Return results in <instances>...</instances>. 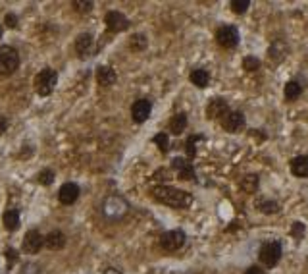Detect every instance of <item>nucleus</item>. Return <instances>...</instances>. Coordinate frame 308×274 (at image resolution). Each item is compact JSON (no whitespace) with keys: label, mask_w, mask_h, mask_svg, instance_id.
I'll return each instance as SVG.
<instances>
[{"label":"nucleus","mask_w":308,"mask_h":274,"mask_svg":"<svg viewBox=\"0 0 308 274\" xmlns=\"http://www.w3.org/2000/svg\"><path fill=\"white\" fill-rule=\"evenodd\" d=\"M152 197L162 205H168L173 209H189L193 203V195L189 191L172 186H156L152 189Z\"/></svg>","instance_id":"obj_1"},{"label":"nucleus","mask_w":308,"mask_h":274,"mask_svg":"<svg viewBox=\"0 0 308 274\" xmlns=\"http://www.w3.org/2000/svg\"><path fill=\"white\" fill-rule=\"evenodd\" d=\"M102 212H104V216L108 220H112V222L122 220L123 216L129 212V203L123 199L122 195H110V197H106L104 203H102Z\"/></svg>","instance_id":"obj_2"},{"label":"nucleus","mask_w":308,"mask_h":274,"mask_svg":"<svg viewBox=\"0 0 308 274\" xmlns=\"http://www.w3.org/2000/svg\"><path fill=\"white\" fill-rule=\"evenodd\" d=\"M56 83H58V74L52 68H43L33 79V87L41 97H49L56 87Z\"/></svg>","instance_id":"obj_3"},{"label":"nucleus","mask_w":308,"mask_h":274,"mask_svg":"<svg viewBox=\"0 0 308 274\" xmlns=\"http://www.w3.org/2000/svg\"><path fill=\"white\" fill-rule=\"evenodd\" d=\"M20 68V54L14 47H0V77H8Z\"/></svg>","instance_id":"obj_4"},{"label":"nucleus","mask_w":308,"mask_h":274,"mask_svg":"<svg viewBox=\"0 0 308 274\" xmlns=\"http://www.w3.org/2000/svg\"><path fill=\"white\" fill-rule=\"evenodd\" d=\"M281 255H283V249H281V243L277 241V239H273V241H266V243H262V247L258 251V259L260 262L264 264V266H275L279 259H281Z\"/></svg>","instance_id":"obj_5"},{"label":"nucleus","mask_w":308,"mask_h":274,"mask_svg":"<svg viewBox=\"0 0 308 274\" xmlns=\"http://www.w3.org/2000/svg\"><path fill=\"white\" fill-rule=\"evenodd\" d=\"M185 236L183 230H170V232H164L160 236V247L168 253H173V251L181 249L185 245Z\"/></svg>","instance_id":"obj_6"},{"label":"nucleus","mask_w":308,"mask_h":274,"mask_svg":"<svg viewBox=\"0 0 308 274\" xmlns=\"http://www.w3.org/2000/svg\"><path fill=\"white\" fill-rule=\"evenodd\" d=\"M216 41L222 49H235L239 45V29L235 25H222L216 31Z\"/></svg>","instance_id":"obj_7"},{"label":"nucleus","mask_w":308,"mask_h":274,"mask_svg":"<svg viewBox=\"0 0 308 274\" xmlns=\"http://www.w3.org/2000/svg\"><path fill=\"white\" fill-rule=\"evenodd\" d=\"M245 124H246L245 114L237 112V110H229V112L220 120V125H222L225 131H229V133H239V131L245 127Z\"/></svg>","instance_id":"obj_8"},{"label":"nucleus","mask_w":308,"mask_h":274,"mask_svg":"<svg viewBox=\"0 0 308 274\" xmlns=\"http://www.w3.org/2000/svg\"><path fill=\"white\" fill-rule=\"evenodd\" d=\"M229 110H231V108H229L227 100L222 99V97H216V99H212L208 104H206V118H208V120H222Z\"/></svg>","instance_id":"obj_9"},{"label":"nucleus","mask_w":308,"mask_h":274,"mask_svg":"<svg viewBox=\"0 0 308 274\" xmlns=\"http://www.w3.org/2000/svg\"><path fill=\"white\" fill-rule=\"evenodd\" d=\"M45 247V237L39 230H29L24 237V251L29 255H37Z\"/></svg>","instance_id":"obj_10"},{"label":"nucleus","mask_w":308,"mask_h":274,"mask_svg":"<svg viewBox=\"0 0 308 274\" xmlns=\"http://www.w3.org/2000/svg\"><path fill=\"white\" fill-rule=\"evenodd\" d=\"M104 24H106V27H108L110 31H114V33H122V31H125V29L129 27V20H127L122 12L112 10V12H108L104 16Z\"/></svg>","instance_id":"obj_11"},{"label":"nucleus","mask_w":308,"mask_h":274,"mask_svg":"<svg viewBox=\"0 0 308 274\" xmlns=\"http://www.w3.org/2000/svg\"><path fill=\"white\" fill-rule=\"evenodd\" d=\"M152 112V102L148 99H139L133 102V106H131V118L135 120L137 124H143V122H147L148 116Z\"/></svg>","instance_id":"obj_12"},{"label":"nucleus","mask_w":308,"mask_h":274,"mask_svg":"<svg viewBox=\"0 0 308 274\" xmlns=\"http://www.w3.org/2000/svg\"><path fill=\"white\" fill-rule=\"evenodd\" d=\"M58 199H60L62 205H74L75 201L79 199V186L74 182L64 184L58 191Z\"/></svg>","instance_id":"obj_13"},{"label":"nucleus","mask_w":308,"mask_h":274,"mask_svg":"<svg viewBox=\"0 0 308 274\" xmlns=\"http://www.w3.org/2000/svg\"><path fill=\"white\" fill-rule=\"evenodd\" d=\"M172 168L177 172L181 180H195V168L189 161H185L181 157H175L172 161Z\"/></svg>","instance_id":"obj_14"},{"label":"nucleus","mask_w":308,"mask_h":274,"mask_svg":"<svg viewBox=\"0 0 308 274\" xmlns=\"http://www.w3.org/2000/svg\"><path fill=\"white\" fill-rule=\"evenodd\" d=\"M66 241L68 239L60 230H52L49 236L45 237V247H49L50 251H60L66 247Z\"/></svg>","instance_id":"obj_15"},{"label":"nucleus","mask_w":308,"mask_h":274,"mask_svg":"<svg viewBox=\"0 0 308 274\" xmlns=\"http://www.w3.org/2000/svg\"><path fill=\"white\" fill-rule=\"evenodd\" d=\"M116 79H118V75H116L114 68H110V66H100L99 70H97V81H99V85H102V87L114 85Z\"/></svg>","instance_id":"obj_16"},{"label":"nucleus","mask_w":308,"mask_h":274,"mask_svg":"<svg viewBox=\"0 0 308 274\" xmlns=\"http://www.w3.org/2000/svg\"><path fill=\"white\" fill-rule=\"evenodd\" d=\"M291 172L296 178H308V155H300L291 161Z\"/></svg>","instance_id":"obj_17"},{"label":"nucleus","mask_w":308,"mask_h":274,"mask_svg":"<svg viewBox=\"0 0 308 274\" xmlns=\"http://www.w3.org/2000/svg\"><path fill=\"white\" fill-rule=\"evenodd\" d=\"M2 224L6 230H18V226H20V211L18 209H8V211H4L2 214Z\"/></svg>","instance_id":"obj_18"},{"label":"nucleus","mask_w":308,"mask_h":274,"mask_svg":"<svg viewBox=\"0 0 308 274\" xmlns=\"http://www.w3.org/2000/svg\"><path fill=\"white\" fill-rule=\"evenodd\" d=\"M239 186H241V189H243L245 193H256V189H258V186H260V178L256 174H246L241 178Z\"/></svg>","instance_id":"obj_19"},{"label":"nucleus","mask_w":308,"mask_h":274,"mask_svg":"<svg viewBox=\"0 0 308 274\" xmlns=\"http://www.w3.org/2000/svg\"><path fill=\"white\" fill-rule=\"evenodd\" d=\"M189 79H191V83H193V85L204 89L206 85H208V81H210V74L206 72V70H202V68H197V70H193V72H191Z\"/></svg>","instance_id":"obj_20"},{"label":"nucleus","mask_w":308,"mask_h":274,"mask_svg":"<svg viewBox=\"0 0 308 274\" xmlns=\"http://www.w3.org/2000/svg\"><path fill=\"white\" fill-rule=\"evenodd\" d=\"M185 127H187V114L179 112L175 114V116H172V120H170V131H172L173 135L183 133Z\"/></svg>","instance_id":"obj_21"},{"label":"nucleus","mask_w":308,"mask_h":274,"mask_svg":"<svg viewBox=\"0 0 308 274\" xmlns=\"http://www.w3.org/2000/svg\"><path fill=\"white\" fill-rule=\"evenodd\" d=\"M93 47V35H89V33H81L79 37L75 39V50L81 54V56H87L89 54V50Z\"/></svg>","instance_id":"obj_22"},{"label":"nucleus","mask_w":308,"mask_h":274,"mask_svg":"<svg viewBox=\"0 0 308 274\" xmlns=\"http://www.w3.org/2000/svg\"><path fill=\"white\" fill-rule=\"evenodd\" d=\"M300 93H302V85L296 83V81H289L283 89L285 100H296L298 97H300Z\"/></svg>","instance_id":"obj_23"},{"label":"nucleus","mask_w":308,"mask_h":274,"mask_svg":"<svg viewBox=\"0 0 308 274\" xmlns=\"http://www.w3.org/2000/svg\"><path fill=\"white\" fill-rule=\"evenodd\" d=\"M268 54H270L271 60H275V62H279L281 58H283L285 54H287V47H285L281 41H275L273 45L270 47V50H268Z\"/></svg>","instance_id":"obj_24"},{"label":"nucleus","mask_w":308,"mask_h":274,"mask_svg":"<svg viewBox=\"0 0 308 274\" xmlns=\"http://www.w3.org/2000/svg\"><path fill=\"white\" fill-rule=\"evenodd\" d=\"M147 45H148V41L143 33H135V35H131V39H129V49L135 50V52L145 50L147 49Z\"/></svg>","instance_id":"obj_25"},{"label":"nucleus","mask_w":308,"mask_h":274,"mask_svg":"<svg viewBox=\"0 0 308 274\" xmlns=\"http://www.w3.org/2000/svg\"><path fill=\"white\" fill-rule=\"evenodd\" d=\"M204 137L202 135H191L187 139V143H185V151H187V157L189 159H193L195 155H197V143L198 141H202Z\"/></svg>","instance_id":"obj_26"},{"label":"nucleus","mask_w":308,"mask_h":274,"mask_svg":"<svg viewBox=\"0 0 308 274\" xmlns=\"http://www.w3.org/2000/svg\"><path fill=\"white\" fill-rule=\"evenodd\" d=\"M258 209H260V212H264V214H277V212H279V205H277L275 201L266 199V201H260Z\"/></svg>","instance_id":"obj_27"},{"label":"nucleus","mask_w":308,"mask_h":274,"mask_svg":"<svg viewBox=\"0 0 308 274\" xmlns=\"http://www.w3.org/2000/svg\"><path fill=\"white\" fill-rule=\"evenodd\" d=\"M154 145H158V149L162 151V153H168V149H170V137H168V133H158V135H154Z\"/></svg>","instance_id":"obj_28"},{"label":"nucleus","mask_w":308,"mask_h":274,"mask_svg":"<svg viewBox=\"0 0 308 274\" xmlns=\"http://www.w3.org/2000/svg\"><path fill=\"white\" fill-rule=\"evenodd\" d=\"M39 184H43V186H50L52 182H54V172L50 170V168H45V170H41L37 176Z\"/></svg>","instance_id":"obj_29"},{"label":"nucleus","mask_w":308,"mask_h":274,"mask_svg":"<svg viewBox=\"0 0 308 274\" xmlns=\"http://www.w3.org/2000/svg\"><path fill=\"white\" fill-rule=\"evenodd\" d=\"M243 68H245L246 72H256L260 68V60L256 56H245L243 58Z\"/></svg>","instance_id":"obj_30"},{"label":"nucleus","mask_w":308,"mask_h":274,"mask_svg":"<svg viewBox=\"0 0 308 274\" xmlns=\"http://www.w3.org/2000/svg\"><path fill=\"white\" fill-rule=\"evenodd\" d=\"M231 10L235 14H245L248 10V6H250V0H231Z\"/></svg>","instance_id":"obj_31"},{"label":"nucleus","mask_w":308,"mask_h":274,"mask_svg":"<svg viewBox=\"0 0 308 274\" xmlns=\"http://www.w3.org/2000/svg\"><path fill=\"white\" fill-rule=\"evenodd\" d=\"M74 4V8L77 10V12H83V14H87V12H91L93 10V2H79V0H75V2H72Z\"/></svg>","instance_id":"obj_32"},{"label":"nucleus","mask_w":308,"mask_h":274,"mask_svg":"<svg viewBox=\"0 0 308 274\" xmlns=\"http://www.w3.org/2000/svg\"><path fill=\"white\" fill-rule=\"evenodd\" d=\"M291 234H293L295 239H302V236H304V224H302V222H293Z\"/></svg>","instance_id":"obj_33"},{"label":"nucleus","mask_w":308,"mask_h":274,"mask_svg":"<svg viewBox=\"0 0 308 274\" xmlns=\"http://www.w3.org/2000/svg\"><path fill=\"white\" fill-rule=\"evenodd\" d=\"M245 274H266V270H264L262 266H256V264H252V266H248V268H246Z\"/></svg>","instance_id":"obj_34"},{"label":"nucleus","mask_w":308,"mask_h":274,"mask_svg":"<svg viewBox=\"0 0 308 274\" xmlns=\"http://www.w3.org/2000/svg\"><path fill=\"white\" fill-rule=\"evenodd\" d=\"M6 25H8V27H16V25H18V16H16V14H8V16H6Z\"/></svg>","instance_id":"obj_35"},{"label":"nucleus","mask_w":308,"mask_h":274,"mask_svg":"<svg viewBox=\"0 0 308 274\" xmlns=\"http://www.w3.org/2000/svg\"><path fill=\"white\" fill-rule=\"evenodd\" d=\"M8 129V118L6 116H0V133H4Z\"/></svg>","instance_id":"obj_36"},{"label":"nucleus","mask_w":308,"mask_h":274,"mask_svg":"<svg viewBox=\"0 0 308 274\" xmlns=\"http://www.w3.org/2000/svg\"><path fill=\"white\" fill-rule=\"evenodd\" d=\"M104 274H122V270H118V268L110 266V268H106V270H104Z\"/></svg>","instance_id":"obj_37"},{"label":"nucleus","mask_w":308,"mask_h":274,"mask_svg":"<svg viewBox=\"0 0 308 274\" xmlns=\"http://www.w3.org/2000/svg\"><path fill=\"white\" fill-rule=\"evenodd\" d=\"M0 37H2V25H0Z\"/></svg>","instance_id":"obj_38"}]
</instances>
